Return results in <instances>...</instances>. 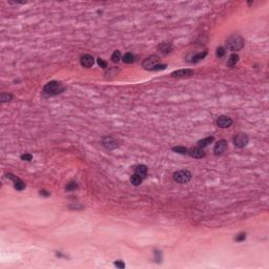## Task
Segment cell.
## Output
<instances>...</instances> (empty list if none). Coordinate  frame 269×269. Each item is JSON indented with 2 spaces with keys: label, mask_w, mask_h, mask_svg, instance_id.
Instances as JSON below:
<instances>
[{
  "label": "cell",
  "mask_w": 269,
  "mask_h": 269,
  "mask_svg": "<svg viewBox=\"0 0 269 269\" xmlns=\"http://www.w3.org/2000/svg\"><path fill=\"white\" fill-rule=\"evenodd\" d=\"M226 46L229 51L231 52H238L243 48L244 46V39L240 35H234L230 36L226 41Z\"/></svg>",
  "instance_id": "6da1fadb"
},
{
  "label": "cell",
  "mask_w": 269,
  "mask_h": 269,
  "mask_svg": "<svg viewBox=\"0 0 269 269\" xmlns=\"http://www.w3.org/2000/svg\"><path fill=\"white\" fill-rule=\"evenodd\" d=\"M65 90V87L61 83L57 81H51L43 87V94L46 96H56L59 95Z\"/></svg>",
  "instance_id": "7a4b0ae2"
},
{
  "label": "cell",
  "mask_w": 269,
  "mask_h": 269,
  "mask_svg": "<svg viewBox=\"0 0 269 269\" xmlns=\"http://www.w3.org/2000/svg\"><path fill=\"white\" fill-rule=\"evenodd\" d=\"M191 179V174L188 170H179L174 174V180L178 183L185 184L189 182Z\"/></svg>",
  "instance_id": "3957f363"
},
{
  "label": "cell",
  "mask_w": 269,
  "mask_h": 269,
  "mask_svg": "<svg viewBox=\"0 0 269 269\" xmlns=\"http://www.w3.org/2000/svg\"><path fill=\"white\" fill-rule=\"evenodd\" d=\"M159 64H160L159 57L156 55H152V56L147 57V58L143 61L142 66L147 71H154V68L156 67L157 65H159Z\"/></svg>",
  "instance_id": "277c9868"
},
{
  "label": "cell",
  "mask_w": 269,
  "mask_h": 269,
  "mask_svg": "<svg viewBox=\"0 0 269 269\" xmlns=\"http://www.w3.org/2000/svg\"><path fill=\"white\" fill-rule=\"evenodd\" d=\"M248 141H249V138L246 134H238L233 138L234 145H236V147H239V148H242V147L246 146V145L248 144Z\"/></svg>",
  "instance_id": "5b68a950"
},
{
  "label": "cell",
  "mask_w": 269,
  "mask_h": 269,
  "mask_svg": "<svg viewBox=\"0 0 269 269\" xmlns=\"http://www.w3.org/2000/svg\"><path fill=\"white\" fill-rule=\"evenodd\" d=\"M226 149H227V142L225 140H220V141L217 142L216 145H214L213 152L216 156H220V155L224 154Z\"/></svg>",
  "instance_id": "8992f818"
},
{
  "label": "cell",
  "mask_w": 269,
  "mask_h": 269,
  "mask_svg": "<svg viewBox=\"0 0 269 269\" xmlns=\"http://www.w3.org/2000/svg\"><path fill=\"white\" fill-rule=\"evenodd\" d=\"M102 144H103V146H104L105 148L108 149V150H113V149H115V148H117V147H118V142L112 137L104 138V139H103V141H102Z\"/></svg>",
  "instance_id": "52a82bcc"
},
{
  "label": "cell",
  "mask_w": 269,
  "mask_h": 269,
  "mask_svg": "<svg viewBox=\"0 0 269 269\" xmlns=\"http://www.w3.org/2000/svg\"><path fill=\"white\" fill-rule=\"evenodd\" d=\"M217 124L221 128H227L232 124V120H231V118L227 117V116H221L217 120Z\"/></svg>",
  "instance_id": "ba28073f"
},
{
  "label": "cell",
  "mask_w": 269,
  "mask_h": 269,
  "mask_svg": "<svg viewBox=\"0 0 269 269\" xmlns=\"http://www.w3.org/2000/svg\"><path fill=\"white\" fill-rule=\"evenodd\" d=\"M6 178L7 179H11L12 181L14 182V187H15V189H17V190H22V189L25 188V184H24L19 178L13 176L12 174L6 175Z\"/></svg>",
  "instance_id": "9c48e42d"
},
{
  "label": "cell",
  "mask_w": 269,
  "mask_h": 269,
  "mask_svg": "<svg viewBox=\"0 0 269 269\" xmlns=\"http://www.w3.org/2000/svg\"><path fill=\"white\" fill-rule=\"evenodd\" d=\"M94 62H95V59H94V57L90 56V55H84V56L81 57V59H80L81 65H82L83 67H86V68L92 67V66L94 65Z\"/></svg>",
  "instance_id": "30bf717a"
},
{
  "label": "cell",
  "mask_w": 269,
  "mask_h": 269,
  "mask_svg": "<svg viewBox=\"0 0 269 269\" xmlns=\"http://www.w3.org/2000/svg\"><path fill=\"white\" fill-rule=\"evenodd\" d=\"M187 155H189V156L192 158H196V159H201V158L205 156V152L202 150V148H200V147H196V148L188 149Z\"/></svg>",
  "instance_id": "8fae6325"
},
{
  "label": "cell",
  "mask_w": 269,
  "mask_h": 269,
  "mask_svg": "<svg viewBox=\"0 0 269 269\" xmlns=\"http://www.w3.org/2000/svg\"><path fill=\"white\" fill-rule=\"evenodd\" d=\"M192 73H194V71H192L191 70L186 68V70H179V71H174V73H171V76H172V77H176V78L188 77V76L192 75Z\"/></svg>",
  "instance_id": "7c38bea8"
},
{
  "label": "cell",
  "mask_w": 269,
  "mask_h": 269,
  "mask_svg": "<svg viewBox=\"0 0 269 269\" xmlns=\"http://www.w3.org/2000/svg\"><path fill=\"white\" fill-rule=\"evenodd\" d=\"M159 51L161 52L162 54H164V55H166V54H169L171 53L172 51V45L170 43H167V42H164L162 44H160L159 45Z\"/></svg>",
  "instance_id": "4fadbf2b"
},
{
  "label": "cell",
  "mask_w": 269,
  "mask_h": 269,
  "mask_svg": "<svg viewBox=\"0 0 269 269\" xmlns=\"http://www.w3.org/2000/svg\"><path fill=\"white\" fill-rule=\"evenodd\" d=\"M136 174H138L142 178H145L147 175V167L145 165H138L136 167Z\"/></svg>",
  "instance_id": "5bb4252c"
},
{
  "label": "cell",
  "mask_w": 269,
  "mask_h": 269,
  "mask_svg": "<svg viewBox=\"0 0 269 269\" xmlns=\"http://www.w3.org/2000/svg\"><path fill=\"white\" fill-rule=\"evenodd\" d=\"M214 138L213 137H207L205 138V139L201 140V141L198 142V147H200V148H203V147H206L207 145H209L211 142H213Z\"/></svg>",
  "instance_id": "9a60e30c"
},
{
  "label": "cell",
  "mask_w": 269,
  "mask_h": 269,
  "mask_svg": "<svg viewBox=\"0 0 269 269\" xmlns=\"http://www.w3.org/2000/svg\"><path fill=\"white\" fill-rule=\"evenodd\" d=\"M142 180H143V178L135 172V174L133 175L132 177H130V183H132L133 185H135V186H138V185L141 184Z\"/></svg>",
  "instance_id": "2e32d148"
},
{
  "label": "cell",
  "mask_w": 269,
  "mask_h": 269,
  "mask_svg": "<svg viewBox=\"0 0 269 269\" xmlns=\"http://www.w3.org/2000/svg\"><path fill=\"white\" fill-rule=\"evenodd\" d=\"M206 55H207V52H206V51H205V52H203V53L196 54V55H194V56L191 57L190 62H192V63L198 62V61H200V60H202V59L205 58V56H206Z\"/></svg>",
  "instance_id": "e0dca14e"
},
{
  "label": "cell",
  "mask_w": 269,
  "mask_h": 269,
  "mask_svg": "<svg viewBox=\"0 0 269 269\" xmlns=\"http://www.w3.org/2000/svg\"><path fill=\"white\" fill-rule=\"evenodd\" d=\"M239 61V56L236 54H232L228 59V65L229 66H234Z\"/></svg>",
  "instance_id": "ac0fdd59"
},
{
  "label": "cell",
  "mask_w": 269,
  "mask_h": 269,
  "mask_svg": "<svg viewBox=\"0 0 269 269\" xmlns=\"http://www.w3.org/2000/svg\"><path fill=\"white\" fill-rule=\"evenodd\" d=\"M135 61V56L130 53H127L123 56V62L124 63H133Z\"/></svg>",
  "instance_id": "d6986e66"
},
{
  "label": "cell",
  "mask_w": 269,
  "mask_h": 269,
  "mask_svg": "<svg viewBox=\"0 0 269 269\" xmlns=\"http://www.w3.org/2000/svg\"><path fill=\"white\" fill-rule=\"evenodd\" d=\"M12 99V95L11 94H7V93H2L1 96H0V100L1 102H9L10 100Z\"/></svg>",
  "instance_id": "ffe728a7"
},
{
  "label": "cell",
  "mask_w": 269,
  "mask_h": 269,
  "mask_svg": "<svg viewBox=\"0 0 269 269\" xmlns=\"http://www.w3.org/2000/svg\"><path fill=\"white\" fill-rule=\"evenodd\" d=\"M172 150H174V152H178V154H183V155L187 154V152H188V149H187L186 147H183V146L174 147V148H172Z\"/></svg>",
  "instance_id": "44dd1931"
},
{
  "label": "cell",
  "mask_w": 269,
  "mask_h": 269,
  "mask_svg": "<svg viewBox=\"0 0 269 269\" xmlns=\"http://www.w3.org/2000/svg\"><path fill=\"white\" fill-rule=\"evenodd\" d=\"M120 59H121V53L119 51H115L112 55V60L113 61V62H118Z\"/></svg>",
  "instance_id": "7402d4cb"
},
{
  "label": "cell",
  "mask_w": 269,
  "mask_h": 269,
  "mask_svg": "<svg viewBox=\"0 0 269 269\" xmlns=\"http://www.w3.org/2000/svg\"><path fill=\"white\" fill-rule=\"evenodd\" d=\"M77 187L78 186H77V183H76V182H70V183L66 185L65 189H66V190H68V191H71V190H74V189H76Z\"/></svg>",
  "instance_id": "603a6c76"
},
{
  "label": "cell",
  "mask_w": 269,
  "mask_h": 269,
  "mask_svg": "<svg viewBox=\"0 0 269 269\" xmlns=\"http://www.w3.org/2000/svg\"><path fill=\"white\" fill-rule=\"evenodd\" d=\"M225 53H226L225 48H219L218 50H217V57H219V58H222V57L225 55Z\"/></svg>",
  "instance_id": "cb8c5ba5"
},
{
  "label": "cell",
  "mask_w": 269,
  "mask_h": 269,
  "mask_svg": "<svg viewBox=\"0 0 269 269\" xmlns=\"http://www.w3.org/2000/svg\"><path fill=\"white\" fill-rule=\"evenodd\" d=\"M245 239H246V233H240V234H239V236L236 238V242H242V241L245 240Z\"/></svg>",
  "instance_id": "d4e9b609"
},
{
  "label": "cell",
  "mask_w": 269,
  "mask_h": 269,
  "mask_svg": "<svg viewBox=\"0 0 269 269\" xmlns=\"http://www.w3.org/2000/svg\"><path fill=\"white\" fill-rule=\"evenodd\" d=\"M32 158H33V157H32L31 154H24V155H22V156H21V159L24 160V161H31Z\"/></svg>",
  "instance_id": "484cf974"
},
{
  "label": "cell",
  "mask_w": 269,
  "mask_h": 269,
  "mask_svg": "<svg viewBox=\"0 0 269 269\" xmlns=\"http://www.w3.org/2000/svg\"><path fill=\"white\" fill-rule=\"evenodd\" d=\"M98 64H99V65L101 66V67L102 68H106V66H107V63L105 62V61H103L102 59L101 58H98Z\"/></svg>",
  "instance_id": "4316f807"
},
{
  "label": "cell",
  "mask_w": 269,
  "mask_h": 269,
  "mask_svg": "<svg viewBox=\"0 0 269 269\" xmlns=\"http://www.w3.org/2000/svg\"><path fill=\"white\" fill-rule=\"evenodd\" d=\"M115 266H117V267H119V268H124L125 267L124 263H122L121 261H118V262H116L115 263Z\"/></svg>",
  "instance_id": "83f0119b"
}]
</instances>
